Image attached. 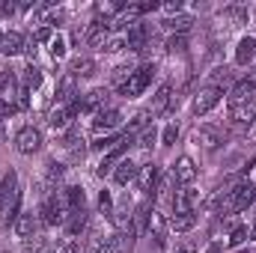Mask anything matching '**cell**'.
Wrapping results in <instances>:
<instances>
[{"instance_id":"obj_25","label":"cell","mask_w":256,"mask_h":253,"mask_svg":"<svg viewBox=\"0 0 256 253\" xmlns=\"http://www.w3.org/2000/svg\"><path fill=\"white\" fill-rule=\"evenodd\" d=\"M218 18L226 21L230 27H238V24H248V21H250V9H248V6H224V9L218 12Z\"/></svg>"},{"instance_id":"obj_9","label":"cell","mask_w":256,"mask_h":253,"mask_svg":"<svg viewBox=\"0 0 256 253\" xmlns=\"http://www.w3.org/2000/svg\"><path fill=\"white\" fill-rule=\"evenodd\" d=\"M170 176H173V182H176V185H182V188H191L194 182H196V176H200V170H196L194 158L182 155V158H176V164H173Z\"/></svg>"},{"instance_id":"obj_2","label":"cell","mask_w":256,"mask_h":253,"mask_svg":"<svg viewBox=\"0 0 256 253\" xmlns=\"http://www.w3.org/2000/svg\"><path fill=\"white\" fill-rule=\"evenodd\" d=\"M21 214V188H18V173L9 170L0 182V220L6 226L15 224V218Z\"/></svg>"},{"instance_id":"obj_28","label":"cell","mask_w":256,"mask_h":253,"mask_svg":"<svg viewBox=\"0 0 256 253\" xmlns=\"http://www.w3.org/2000/svg\"><path fill=\"white\" fill-rule=\"evenodd\" d=\"M126 45H128V51H143V45H146V24L143 21H137L134 27H128V33H126Z\"/></svg>"},{"instance_id":"obj_31","label":"cell","mask_w":256,"mask_h":253,"mask_svg":"<svg viewBox=\"0 0 256 253\" xmlns=\"http://www.w3.org/2000/svg\"><path fill=\"white\" fill-rule=\"evenodd\" d=\"M98 72V63L96 60H90V57H78V60H72V74L80 80V78H92Z\"/></svg>"},{"instance_id":"obj_8","label":"cell","mask_w":256,"mask_h":253,"mask_svg":"<svg viewBox=\"0 0 256 253\" xmlns=\"http://www.w3.org/2000/svg\"><path fill=\"white\" fill-rule=\"evenodd\" d=\"M230 126L238 131H250L256 122V102H244V104H230Z\"/></svg>"},{"instance_id":"obj_27","label":"cell","mask_w":256,"mask_h":253,"mask_svg":"<svg viewBox=\"0 0 256 253\" xmlns=\"http://www.w3.org/2000/svg\"><path fill=\"white\" fill-rule=\"evenodd\" d=\"M63 196L72 212H86V190L80 188V185H66Z\"/></svg>"},{"instance_id":"obj_48","label":"cell","mask_w":256,"mask_h":253,"mask_svg":"<svg viewBox=\"0 0 256 253\" xmlns=\"http://www.w3.org/2000/svg\"><path fill=\"white\" fill-rule=\"evenodd\" d=\"M250 238H254V242H256V224H254V226H250Z\"/></svg>"},{"instance_id":"obj_15","label":"cell","mask_w":256,"mask_h":253,"mask_svg":"<svg viewBox=\"0 0 256 253\" xmlns=\"http://www.w3.org/2000/svg\"><path fill=\"white\" fill-rule=\"evenodd\" d=\"M170 108H173V84H161V86L152 92L149 114H152V116H164V114H170Z\"/></svg>"},{"instance_id":"obj_24","label":"cell","mask_w":256,"mask_h":253,"mask_svg":"<svg viewBox=\"0 0 256 253\" xmlns=\"http://www.w3.org/2000/svg\"><path fill=\"white\" fill-rule=\"evenodd\" d=\"M78 104H80V110H92V114H98L102 108H108V90H90L86 96H78Z\"/></svg>"},{"instance_id":"obj_45","label":"cell","mask_w":256,"mask_h":253,"mask_svg":"<svg viewBox=\"0 0 256 253\" xmlns=\"http://www.w3.org/2000/svg\"><path fill=\"white\" fill-rule=\"evenodd\" d=\"M15 12H18V6H15V3H0V15H3V18H12Z\"/></svg>"},{"instance_id":"obj_33","label":"cell","mask_w":256,"mask_h":253,"mask_svg":"<svg viewBox=\"0 0 256 253\" xmlns=\"http://www.w3.org/2000/svg\"><path fill=\"white\" fill-rule=\"evenodd\" d=\"M63 176H66V164L57 161V158H51V161L45 164V182H48V185H57V182H63Z\"/></svg>"},{"instance_id":"obj_38","label":"cell","mask_w":256,"mask_h":253,"mask_svg":"<svg viewBox=\"0 0 256 253\" xmlns=\"http://www.w3.org/2000/svg\"><path fill=\"white\" fill-rule=\"evenodd\" d=\"M45 248H48V238H45V236H33V238L21 242V250L24 253H42Z\"/></svg>"},{"instance_id":"obj_12","label":"cell","mask_w":256,"mask_h":253,"mask_svg":"<svg viewBox=\"0 0 256 253\" xmlns=\"http://www.w3.org/2000/svg\"><path fill=\"white\" fill-rule=\"evenodd\" d=\"M194 140H196V146H202V149H218V146H224V128L206 122V126H200L194 131Z\"/></svg>"},{"instance_id":"obj_17","label":"cell","mask_w":256,"mask_h":253,"mask_svg":"<svg viewBox=\"0 0 256 253\" xmlns=\"http://www.w3.org/2000/svg\"><path fill=\"white\" fill-rule=\"evenodd\" d=\"M78 102V78L68 72L60 78L57 90H54V104H74Z\"/></svg>"},{"instance_id":"obj_13","label":"cell","mask_w":256,"mask_h":253,"mask_svg":"<svg viewBox=\"0 0 256 253\" xmlns=\"http://www.w3.org/2000/svg\"><path fill=\"white\" fill-rule=\"evenodd\" d=\"M232 63L238 68H248L256 63V39L254 36H242L236 42V51H232Z\"/></svg>"},{"instance_id":"obj_5","label":"cell","mask_w":256,"mask_h":253,"mask_svg":"<svg viewBox=\"0 0 256 253\" xmlns=\"http://www.w3.org/2000/svg\"><path fill=\"white\" fill-rule=\"evenodd\" d=\"M122 110L120 108H114V104H108V108H102L98 114H92V122H90V128H92V134L96 137H108V134H114L116 128L122 126Z\"/></svg>"},{"instance_id":"obj_50","label":"cell","mask_w":256,"mask_h":253,"mask_svg":"<svg viewBox=\"0 0 256 253\" xmlns=\"http://www.w3.org/2000/svg\"><path fill=\"white\" fill-rule=\"evenodd\" d=\"M248 253H256V250H248Z\"/></svg>"},{"instance_id":"obj_32","label":"cell","mask_w":256,"mask_h":253,"mask_svg":"<svg viewBox=\"0 0 256 253\" xmlns=\"http://www.w3.org/2000/svg\"><path fill=\"white\" fill-rule=\"evenodd\" d=\"M196 226V212H188V214H170V230L173 232H191Z\"/></svg>"},{"instance_id":"obj_4","label":"cell","mask_w":256,"mask_h":253,"mask_svg":"<svg viewBox=\"0 0 256 253\" xmlns=\"http://www.w3.org/2000/svg\"><path fill=\"white\" fill-rule=\"evenodd\" d=\"M155 74H158V66L155 63H143L137 66L134 72H131V78H128L126 84L116 90L122 98H140L149 86H152V80H155Z\"/></svg>"},{"instance_id":"obj_16","label":"cell","mask_w":256,"mask_h":253,"mask_svg":"<svg viewBox=\"0 0 256 253\" xmlns=\"http://www.w3.org/2000/svg\"><path fill=\"white\" fill-rule=\"evenodd\" d=\"M131 140H134V137H126L116 149H110V152H104V155H102V161H98V167H96V173H98V176H110V173H114V167L126 158V149H128V143H131Z\"/></svg>"},{"instance_id":"obj_36","label":"cell","mask_w":256,"mask_h":253,"mask_svg":"<svg viewBox=\"0 0 256 253\" xmlns=\"http://www.w3.org/2000/svg\"><path fill=\"white\" fill-rule=\"evenodd\" d=\"M48 54H51V57H54L57 63H60V60H63L66 54H68V42H66V36H63V33H57V36L51 39V45H48Z\"/></svg>"},{"instance_id":"obj_20","label":"cell","mask_w":256,"mask_h":253,"mask_svg":"<svg viewBox=\"0 0 256 253\" xmlns=\"http://www.w3.org/2000/svg\"><path fill=\"white\" fill-rule=\"evenodd\" d=\"M86 253H120V236L116 232H96L86 244Z\"/></svg>"},{"instance_id":"obj_18","label":"cell","mask_w":256,"mask_h":253,"mask_svg":"<svg viewBox=\"0 0 256 253\" xmlns=\"http://www.w3.org/2000/svg\"><path fill=\"white\" fill-rule=\"evenodd\" d=\"M167 226H170V220L158 212V208H152V214H149V224H146V232L155 238V244L164 250L167 248Z\"/></svg>"},{"instance_id":"obj_7","label":"cell","mask_w":256,"mask_h":253,"mask_svg":"<svg viewBox=\"0 0 256 253\" xmlns=\"http://www.w3.org/2000/svg\"><path fill=\"white\" fill-rule=\"evenodd\" d=\"M220 102H224V90H220L218 84H208V86L196 90V96H194V114H196V116H206V114H212Z\"/></svg>"},{"instance_id":"obj_35","label":"cell","mask_w":256,"mask_h":253,"mask_svg":"<svg viewBox=\"0 0 256 253\" xmlns=\"http://www.w3.org/2000/svg\"><path fill=\"white\" fill-rule=\"evenodd\" d=\"M164 51H167L170 57H182V54L188 51V36H182V33H179V36H170L167 45H164Z\"/></svg>"},{"instance_id":"obj_37","label":"cell","mask_w":256,"mask_h":253,"mask_svg":"<svg viewBox=\"0 0 256 253\" xmlns=\"http://www.w3.org/2000/svg\"><path fill=\"white\" fill-rule=\"evenodd\" d=\"M131 72H134V66L131 63H120V66H114V72H110V84L120 90L122 84H126L128 78H131Z\"/></svg>"},{"instance_id":"obj_49","label":"cell","mask_w":256,"mask_h":253,"mask_svg":"<svg viewBox=\"0 0 256 253\" xmlns=\"http://www.w3.org/2000/svg\"><path fill=\"white\" fill-rule=\"evenodd\" d=\"M3 36H6V33H3V30H0V48H3Z\"/></svg>"},{"instance_id":"obj_21","label":"cell","mask_w":256,"mask_h":253,"mask_svg":"<svg viewBox=\"0 0 256 253\" xmlns=\"http://www.w3.org/2000/svg\"><path fill=\"white\" fill-rule=\"evenodd\" d=\"M194 202H196V190L191 188H179L173 196H170V208H173V214H188V212H196L194 208Z\"/></svg>"},{"instance_id":"obj_10","label":"cell","mask_w":256,"mask_h":253,"mask_svg":"<svg viewBox=\"0 0 256 253\" xmlns=\"http://www.w3.org/2000/svg\"><path fill=\"white\" fill-rule=\"evenodd\" d=\"M36 230H39V214H36L33 208L21 212V214L15 218V224H12V232H15V238H21V242L33 238V236H36Z\"/></svg>"},{"instance_id":"obj_47","label":"cell","mask_w":256,"mask_h":253,"mask_svg":"<svg viewBox=\"0 0 256 253\" xmlns=\"http://www.w3.org/2000/svg\"><path fill=\"white\" fill-rule=\"evenodd\" d=\"M248 137H256V122H254V128H250V131H248Z\"/></svg>"},{"instance_id":"obj_6","label":"cell","mask_w":256,"mask_h":253,"mask_svg":"<svg viewBox=\"0 0 256 253\" xmlns=\"http://www.w3.org/2000/svg\"><path fill=\"white\" fill-rule=\"evenodd\" d=\"M42 146H45V134L36 126H21L15 131V149L21 155H36Z\"/></svg>"},{"instance_id":"obj_42","label":"cell","mask_w":256,"mask_h":253,"mask_svg":"<svg viewBox=\"0 0 256 253\" xmlns=\"http://www.w3.org/2000/svg\"><path fill=\"white\" fill-rule=\"evenodd\" d=\"M57 36V30L54 27H36V33H33V42L36 45H51V39Z\"/></svg>"},{"instance_id":"obj_41","label":"cell","mask_w":256,"mask_h":253,"mask_svg":"<svg viewBox=\"0 0 256 253\" xmlns=\"http://www.w3.org/2000/svg\"><path fill=\"white\" fill-rule=\"evenodd\" d=\"M120 51H128L126 33H120V36H110V39H108V45H104V54H120Z\"/></svg>"},{"instance_id":"obj_43","label":"cell","mask_w":256,"mask_h":253,"mask_svg":"<svg viewBox=\"0 0 256 253\" xmlns=\"http://www.w3.org/2000/svg\"><path fill=\"white\" fill-rule=\"evenodd\" d=\"M54 253H80V244H78L74 238H66V242L57 244V250H54Z\"/></svg>"},{"instance_id":"obj_14","label":"cell","mask_w":256,"mask_h":253,"mask_svg":"<svg viewBox=\"0 0 256 253\" xmlns=\"http://www.w3.org/2000/svg\"><path fill=\"white\" fill-rule=\"evenodd\" d=\"M158 179H161V170H158V164H140L134 185L143 190L146 196H152V194H155V188H158Z\"/></svg>"},{"instance_id":"obj_26","label":"cell","mask_w":256,"mask_h":253,"mask_svg":"<svg viewBox=\"0 0 256 253\" xmlns=\"http://www.w3.org/2000/svg\"><path fill=\"white\" fill-rule=\"evenodd\" d=\"M27 51V42H24V36L21 33H6L3 36V48H0V54L3 57H18V54H24Z\"/></svg>"},{"instance_id":"obj_44","label":"cell","mask_w":256,"mask_h":253,"mask_svg":"<svg viewBox=\"0 0 256 253\" xmlns=\"http://www.w3.org/2000/svg\"><path fill=\"white\" fill-rule=\"evenodd\" d=\"M161 9H164V15H167V18H173V15H179V12H182V0H176V3H164Z\"/></svg>"},{"instance_id":"obj_11","label":"cell","mask_w":256,"mask_h":253,"mask_svg":"<svg viewBox=\"0 0 256 253\" xmlns=\"http://www.w3.org/2000/svg\"><path fill=\"white\" fill-rule=\"evenodd\" d=\"M108 39H110V30H108V24H104V21H98V18H92V21L86 24V30H84V42H86L90 48H98V51H104Z\"/></svg>"},{"instance_id":"obj_40","label":"cell","mask_w":256,"mask_h":253,"mask_svg":"<svg viewBox=\"0 0 256 253\" xmlns=\"http://www.w3.org/2000/svg\"><path fill=\"white\" fill-rule=\"evenodd\" d=\"M98 212L114 220V196H110V190H102L98 194Z\"/></svg>"},{"instance_id":"obj_22","label":"cell","mask_w":256,"mask_h":253,"mask_svg":"<svg viewBox=\"0 0 256 253\" xmlns=\"http://www.w3.org/2000/svg\"><path fill=\"white\" fill-rule=\"evenodd\" d=\"M63 230H66V236H68V238H74V242H78V238L90 230V212H72Z\"/></svg>"},{"instance_id":"obj_3","label":"cell","mask_w":256,"mask_h":253,"mask_svg":"<svg viewBox=\"0 0 256 253\" xmlns=\"http://www.w3.org/2000/svg\"><path fill=\"white\" fill-rule=\"evenodd\" d=\"M36 214H39V224H45V226H66L72 208H68V202H66L63 190H51V194H45L42 202H39V212H36Z\"/></svg>"},{"instance_id":"obj_30","label":"cell","mask_w":256,"mask_h":253,"mask_svg":"<svg viewBox=\"0 0 256 253\" xmlns=\"http://www.w3.org/2000/svg\"><path fill=\"white\" fill-rule=\"evenodd\" d=\"M18 80H21V86H24L27 92H33V90H39V86H42V80H45V78H42V68H39V66L30 63L24 72H21V78H18Z\"/></svg>"},{"instance_id":"obj_19","label":"cell","mask_w":256,"mask_h":253,"mask_svg":"<svg viewBox=\"0 0 256 253\" xmlns=\"http://www.w3.org/2000/svg\"><path fill=\"white\" fill-rule=\"evenodd\" d=\"M137 170H140V164H134L131 158H122V161L114 167L110 179H114V185H116V188H128V185H134V179H137Z\"/></svg>"},{"instance_id":"obj_23","label":"cell","mask_w":256,"mask_h":253,"mask_svg":"<svg viewBox=\"0 0 256 253\" xmlns=\"http://www.w3.org/2000/svg\"><path fill=\"white\" fill-rule=\"evenodd\" d=\"M161 27H164L170 36H179V33L185 36V33L194 27V15H191V12H179V15H173V18H164V21H161Z\"/></svg>"},{"instance_id":"obj_34","label":"cell","mask_w":256,"mask_h":253,"mask_svg":"<svg viewBox=\"0 0 256 253\" xmlns=\"http://www.w3.org/2000/svg\"><path fill=\"white\" fill-rule=\"evenodd\" d=\"M134 140H137V146H140V149H146V152H149V149H155V143H158V128L146 126L137 137H134Z\"/></svg>"},{"instance_id":"obj_29","label":"cell","mask_w":256,"mask_h":253,"mask_svg":"<svg viewBox=\"0 0 256 253\" xmlns=\"http://www.w3.org/2000/svg\"><path fill=\"white\" fill-rule=\"evenodd\" d=\"M248 238H250V226H248V224H236V226L226 232V242H224V248L236 250V248H242Z\"/></svg>"},{"instance_id":"obj_1","label":"cell","mask_w":256,"mask_h":253,"mask_svg":"<svg viewBox=\"0 0 256 253\" xmlns=\"http://www.w3.org/2000/svg\"><path fill=\"white\" fill-rule=\"evenodd\" d=\"M250 206H256V185L248 182V179H242V182H236L232 188L226 190V194H220V200H218V214H220V218H224V214H242V212H248Z\"/></svg>"},{"instance_id":"obj_39","label":"cell","mask_w":256,"mask_h":253,"mask_svg":"<svg viewBox=\"0 0 256 253\" xmlns=\"http://www.w3.org/2000/svg\"><path fill=\"white\" fill-rule=\"evenodd\" d=\"M176 137H179V126H176V122H167L158 140H161V146H164V149H170V146L176 143Z\"/></svg>"},{"instance_id":"obj_46","label":"cell","mask_w":256,"mask_h":253,"mask_svg":"<svg viewBox=\"0 0 256 253\" xmlns=\"http://www.w3.org/2000/svg\"><path fill=\"white\" fill-rule=\"evenodd\" d=\"M6 134H9L6 131V120H0V143H6Z\"/></svg>"}]
</instances>
